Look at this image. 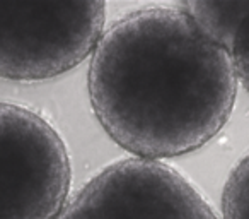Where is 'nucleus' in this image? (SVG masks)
<instances>
[{"instance_id": "nucleus-1", "label": "nucleus", "mask_w": 249, "mask_h": 219, "mask_svg": "<svg viewBox=\"0 0 249 219\" xmlns=\"http://www.w3.org/2000/svg\"><path fill=\"white\" fill-rule=\"evenodd\" d=\"M229 53L183 7L149 5L104 29L90 57L89 98L106 134L133 158L200 149L237 96Z\"/></svg>"}, {"instance_id": "nucleus-2", "label": "nucleus", "mask_w": 249, "mask_h": 219, "mask_svg": "<svg viewBox=\"0 0 249 219\" xmlns=\"http://www.w3.org/2000/svg\"><path fill=\"white\" fill-rule=\"evenodd\" d=\"M99 0H0V77L43 80L92 55L104 33Z\"/></svg>"}, {"instance_id": "nucleus-3", "label": "nucleus", "mask_w": 249, "mask_h": 219, "mask_svg": "<svg viewBox=\"0 0 249 219\" xmlns=\"http://www.w3.org/2000/svg\"><path fill=\"white\" fill-rule=\"evenodd\" d=\"M70 181L58 130L31 108L0 101V219H58Z\"/></svg>"}, {"instance_id": "nucleus-4", "label": "nucleus", "mask_w": 249, "mask_h": 219, "mask_svg": "<svg viewBox=\"0 0 249 219\" xmlns=\"http://www.w3.org/2000/svg\"><path fill=\"white\" fill-rule=\"evenodd\" d=\"M58 219H218L200 190L160 161L124 158L92 177Z\"/></svg>"}, {"instance_id": "nucleus-5", "label": "nucleus", "mask_w": 249, "mask_h": 219, "mask_svg": "<svg viewBox=\"0 0 249 219\" xmlns=\"http://www.w3.org/2000/svg\"><path fill=\"white\" fill-rule=\"evenodd\" d=\"M220 209L222 219H249V151L225 181Z\"/></svg>"}, {"instance_id": "nucleus-6", "label": "nucleus", "mask_w": 249, "mask_h": 219, "mask_svg": "<svg viewBox=\"0 0 249 219\" xmlns=\"http://www.w3.org/2000/svg\"><path fill=\"white\" fill-rule=\"evenodd\" d=\"M225 52L232 60L237 80L249 93V2H244L241 21L235 26Z\"/></svg>"}]
</instances>
